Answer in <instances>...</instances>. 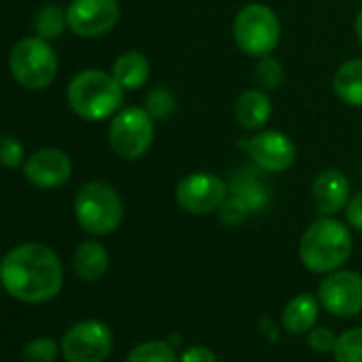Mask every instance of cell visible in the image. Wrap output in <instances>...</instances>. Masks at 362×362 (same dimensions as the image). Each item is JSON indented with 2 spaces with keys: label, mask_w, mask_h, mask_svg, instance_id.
Segmentation results:
<instances>
[{
  "label": "cell",
  "mask_w": 362,
  "mask_h": 362,
  "mask_svg": "<svg viewBox=\"0 0 362 362\" xmlns=\"http://www.w3.org/2000/svg\"><path fill=\"white\" fill-rule=\"evenodd\" d=\"M0 284L20 303L41 305L56 298L64 284L58 254L43 243H22L0 262Z\"/></svg>",
  "instance_id": "obj_1"
},
{
  "label": "cell",
  "mask_w": 362,
  "mask_h": 362,
  "mask_svg": "<svg viewBox=\"0 0 362 362\" xmlns=\"http://www.w3.org/2000/svg\"><path fill=\"white\" fill-rule=\"evenodd\" d=\"M351 250L354 239L349 226L334 216H320L305 228L298 241V258L303 267L315 275H328L343 269Z\"/></svg>",
  "instance_id": "obj_2"
},
{
  "label": "cell",
  "mask_w": 362,
  "mask_h": 362,
  "mask_svg": "<svg viewBox=\"0 0 362 362\" xmlns=\"http://www.w3.org/2000/svg\"><path fill=\"white\" fill-rule=\"evenodd\" d=\"M124 94L126 90L117 83L113 73L103 69H86L66 86L71 111L86 122H103L113 117L124 105Z\"/></svg>",
  "instance_id": "obj_3"
},
{
  "label": "cell",
  "mask_w": 362,
  "mask_h": 362,
  "mask_svg": "<svg viewBox=\"0 0 362 362\" xmlns=\"http://www.w3.org/2000/svg\"><path fill=\"white\" fill-rule=\"evenodd\" d=\"M79 228L92 237H107L115 233L124 220V199L115 186L94 179L79 188L73 203Z\"/></svg>",
  "instance_id": "obj_4"
},
{
  "label": "cell",
  "mask_w": 362,
  "mask_h": 362,
  "mask_svg": "<svg viewBox=\"0 0 362 362\" xmlns=\"http://www.w3.org/2000/svg\"><path fill=\"white\" fill-rule=\"evenodd\" d=\"M233 41L241 54L262 58L275 54L281 41V22L275 9L264 3H250L233 20Z\"/></svg>",
  "instance_id": "obj_5"
},
{
  "label": "cell",
  "mask_w": 362,
  "mask_h": 362,
  "mask_svg": "<svg viewBox=\"0 0 362 362\" xmlns=\"http://www.w3.org/2000/svg\"><path fill=\"white\" fill-rule=\"evenodd\" d=\"M9 71L22 88L45 90L58 77V56L47 39L26 37L11 49Z\"/></svg>",
  "instance_id": "obj_6"
},
{
  "label": "cell",
  "mask_w": 362,
  "mask_h": 362,
  "mask_svg": "<svg viewBox=\"0 0 362 362\" xmlns=\"http://www.w3.org/2000/svg\"><path fill=\"white\" fill-rule=\"evenodd\" d=\"M156 136V119L145 107H122L109 124V145L122 160L143 158Z\"/></svg>",
  "instance_id": "obj_7"
},
{
  "label": "cell",
  "mask_w": 362,
  "mask_h": 362,
  "mask_svg": "<svg viewBox=\"0 0 362 362\" xmlns=\"http://www.w3.org/2000/svg\"><path fill=\"white\" fill-rule=\"evenodd\" d=\"M228 197H230L228 181H224V177L209 170H194L186 175L175 188L177 207L199 218L218 214Z\"/></svg>",
  "instance_id": "obj_8"
},
{
  "label": "cell",
  "mask_w": 362,
  "mask_h": 362,
  "mask_svg": "<svg viewBox=\"0 0 362 362\" xmlns=\"http://www.w3.org/2000/svg\"><path fill=\"white\" fill-rule=\"evenodd\" d=\"M111 349V328L98 320H81L73 324L60 341V351L66 362H105Z\"/></svg>",
  "instance_id": "obj_9"
},
{
  "label": "cell",
  "mask_w": 362,
  "mask_h": 362,
  "mask_svg": "<svg viewBox=\"0 0 362 362\" xmlns=\"http://www.w3.org/2000/svg\"><path fill=\"white\" fill-rule=\"evenodd\" d=\"M252 160V164L262 173H286L296 162V145L281 130H258L239 143Z\"/></svg>",
  "instance_id": "obj_10"
},
{
  "label": "cell",
  "mask_w": 362,
  "mask_h": 362,
  "mask_svg": "<svg viewBox=\"0 0 362 362\" xmlns=\"http://www.w3.org/2000/svg\"><path fill=\"white\" fill-rule=\"evenodd\" d=\"M122 18L117 0H71L66 7V24L75 37L100 39L109 35Z\"/></svg>",
  "instance_id": "obj_11"
},
{
  "label": "cell",
  "mask_w": 362,
  "mask_h": 362,
  "mask_svg": "<svg viewBox=\"0 0 362 362\" xmlns=\"http://www.w3.org/2000/svg\"><path fill=\"white\" fill-rule=\"evenodd\" d=\"M320 305L334 317H356L362 313V275L337 269L324 275L317 288Z\"/></svg>",
  "instance_id": "obj_12"
},
{
  "label": "cell",
  "mask_w": 362,
  "mask_h": 362,
  "mask_svg": "<svg viewBox=\"0 0 362 362\" xmlns=\"http://www.w3.org/2000/svg\"><path fill=\"white\" fill-rule=\"evenodd\" d=\"M73 175L71 156L56 147H45L28 156L24 162V177L30 186L39 190L62 188Z\"/></svg>",
  "instance_id": "obj_13"
},
{
  "label": "cell",
  "mask_w": 362,
  "mask_h": 362,
  "mask_svg": "<svg viewBox=\"0 0 362 362\" xmlns=\"http://www.w3.org/2000/svg\"><path fill=\"white\" fill-rule=\"evenodd\" d=\"M351 197V184L343 170L324 168L311 184V199L317 216H337Z\"/></svg>",
  "instance_id": "obj_14"
},
{
  "label": "cell",
  "mask_w": 362,
  "mask_h": 362,
  "mask_svg": "<svg viewBox=\"0 0 362 362\" xmlns=\"http://www.w3.org/2000/svg\"><path fill=\"white\" fill-rule=\"evenodd\" d=\"M273 117L271 94L260 88L243 90L235 100V119L247 132H258L267 128Z\"/></svg>",
  "instance_id": "obj_15"
},
{
  "label": "cell",
  "mask_w": 362,
  "mask_h": 362,
  "mask_svg": "<svg viewBox=\"0 0 362 362\" xmlns=\"http://www.w3.org/2000/svg\"><path fill=\"white\" fill-rule=\"evenodd\" d=\"M320 298L309 292L292 296L281 311L284 328L290 334H307L320 317Z\"/></svg>",
  "instance_id": "obj_16"
},
{
  "label": "cell",
  "mask_w": 362,
  "mask_h": 362,
  "mask_svg": "<svg viewBox=\"0 0 362 362\" xmlns=\"http://www.w3.org/2000/svg\"><path fill=\"white\" fill-rule=\"evenodd\" d=\"M111 73L126 92H136L149 81L151 64H149L145 54H141L136 49H130V52L119 54L113 60Z\"/></svg>",
  "instance_id": "obj_17"
},
{
  "label": "cell",
  "mask_w": 362,
  "mask_h": 362,
  "mask_svg": "<svg viewBox=\"0 0 362 362\" xmlns=\"http://www.w3.org/2000/svg\"><path fill=\"white\" fill-rule=\"evenodd\" d=\"M73 269L83 281H98L109 271L107 247L96 239L79 243L73 254Z\"/></svg>",
  "instance_id": "obj_18"
},
{
  "label": "cell",
  "mask_w": 362,
  "mask_h": 362,
  "mask_svg": "<svg viewBox=\"0 0 362 362\" xmlns=\"http://www.w3.org/2000/svg\"><path fill=\"white\" fill-rule=\"evenodd\" d=\"M334 96L354 109H362V58L345 60L332 77Z\"/></svg>",
  "instance_id": "obj_19"
},
{
  "label": "cell",
  "mask_w": 362,
  "mask_h": 362,
  "mask_svg": "<svg viewBox=\"0 0 362 362\" xmlns=\"http://www.w3.org/2000/svg\"><path fill=\"white\" fill-rule=\"evenodd\" d=\"M256 173H258L256 166H254V168H247V170H243V173L239 170V173L233 177L230 184H228L230 194L239 197V199L252 209V214H254V211L267 209V205H269V201H271L269 188L258 179Z\"/></svg>",
  "instance_id": "obj_20"
},
{
  "label": "cell",
  "mask_w": 362,
  "mask_h": 362,
  "mask_svg": "<svg viewBox=\"0 0 362 362\" xmlns=\"http://www.w3.org/2000/svg\"><path fill=\"white\" fill-rule=\"evenodd\" d=\"M66 28H69L66 11L54 3L43 5L35 16V30H37V37L41 39H47V41L60 39Z\"/></svg>",
  "instance_id": "obj_21"
},
{
  "label": "cell",
  "mask_w": 362,
  "mask_h": 362,
  "mask_svg": "<svg viewBox=\"0 0 362 362\" xmlns=\"http://www.w3.org/2000/svg\"><path fill=\"white\" fill-rule=\"evenodd\" d=\"M126 362H179V358L170 341L153 339V341H143L134 345Z\"/></svg>",
  "instance_id": "obj_22"
},
{
  "label": "cell",
  "mask_w": 362,
  "mask_h": 362,
  "mask_svg": "<svg viewBox=\"0 0 362 362\" xmlns=\"http://www.w3.org/2000/svg\"><path fill=\"white\" fill-rule=\"evenodd\" d=\"M284 64L279 58H275L273 54L271 56H262L256 60V66H254V81L260 90L264 92H273L277 90L281 83H284Z\"/></svg>",
  "instance_id": "obj_23"
},
{
  "label": "cell",
  "mask_w": 362,
  "mask_h": 362,
  "mask_svg": "<svg viewBox=\"0 0 362 362\" xmlns=\"http://www.w3.org/2000/svg\"><path fill=\"white\" fill-rule=\"evenodd\" d=\"M332 356L334 362H362V328H349L337 334Z\"/></svg>",
  "instance_id": "obj_24"
},
{
  "label": "cell",
  "mask_w": 362,
  "mask_h": 362,
  "mask_svg": "<svg viewBox=\"0 0 362 362\" xmlns=\"http://www.w3.org/2000/svg\"><path fill=\"white\" fill-rule=\"evenodd\" d=\"M177 109V100L175 94L166 88H153L147 92L145 96V111L156 119V122H164L168 119Z\"/></svg>",
  "instance_id": "obj_25"
},
{
  "label": "cell",
  "mask_w": 362,
  "mask_h": 362,
  "mask_svg": "<svg viewBox=\"0 0 362 362\" xmlns=\"http://www.w3.org/2000/svg\"><path fill=\"white\" fill-rule=\"evenodd\" d=\"M60 354V345L52 337H37L24 345L22 358L24 362H56Z\"/></svg>",
  "instance_id": "obj_26"
},
{
  "label": "cell",
  "mask_w": 362,
  "mask_h": 362,
  "mask_svg": "<svg viewBox=\"0 0 362 362\" xmlns=\"http://www.w3.org/2000/svg\"><path fill=\"white\" fill-rule=\"evenodd\" d=\"M26 162L24 143L16 134H3L0 136V164L7 168H18Z\"/></svg>",
  "instance_id": "obj_27"
},
{
  "label": "cell",
  "mask_w": 362,
  "mask_h": 362,
  "mask_svg": "<svg viewBox=\"0 0 362 362\" xmlns=\"http://www.w3.org/2000/svg\"><path fill=\"white\" fill-rule=\"evenodd\" d=\"M218 216H220V222L222 224H226V226H239V224H243L252 216V209L239 197L230 194L224 201V205L220 207Z\"/></svg>",
  "instance_id": "obj_28"
},
{
  "label": "cell",
  "mask_w": 362,
  "mask_h": 362,
  "mask_svg": "<svg viewBox=\"0 0 362 362\" xmlns=\"http://www.w3.org/2000/svg\"><path fill=\"white\" fill-rule=\"evenodd\" d=\"M307 343L309 347L315 351V354H326V351H332L334 349V343H337V334L330 330V328H311L307 332Z\"/></svg>",
  "instance_id": "obj_29"
},
{
  "label": "cell",
  "mask_w": 362,
  "mask_h": 362,
  "mask_svg": "<svg viewBox=\"0 0 362 362\" xmlns=\"http://www.w3.org/2000/svg\"><path fill=\"white\" fill-rule=\"evenodd\" d=\"M343 214H345L347 226L362 233V190H358V192H354V194L349 197V201H347Z\"/></svg>",
  "instance_id": "obj_30"
},
{
  "label": "cell",
  "mask_w": 362,
  "mask_h": 362,
  "mask_svg": "<svg viewBox=\"0 0 362 362\" xmlns=\"http://www.w3.org/2000/svg\"><path fill=\"white\" fill-rule=\"evenodd\" d=\"M179 362H220L216 351L207 345H190L181 351Z\"/></svg>",
  "instance_id": "obj_31"
},
{
  "label": "cell",
  "mask_w": 362,
  "mask_h": 362,
  "mask_svg": "<svg viewBox=\"0 0 362 362\" xmlns=\"http://www.w3.org/2000/svg\"><path fill=\"white\" fill-rule=\"evenodd\" d=\"M354 35H356V41H358V45L362 49V7H360V11L354 18Z\"/></svg>",
  "instance_id": "obj_32"
},
{
  "label": "cell",
  "mask_w": 362,
  "mask_h": 362,
  "mask_svg": "<svg viewBox=\"0 0 362 362\" xmlns=\"http://www.w3.org/2000/svg\"><path fill=\"white\" fill-rule=\"evenodd\" d=\"M360 177H362V162H360Z\"/></svg>",
  "instance_id": "obj_33"
},
{
  "label": "cell",
  "mask_w": 362,
  "mask_h": 362,
  "mask_svg": "<svg viewBox=\"0 0 362 362\" xmlns=\"http://www.w3.org/2000/svg\"><path fill=\"white\" fill-rule=\"evenodd\" d=\"M0 286H3V284H0Z\"/></svg>",
  "instance_id": "obj_34"
}]
</instances>
